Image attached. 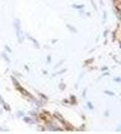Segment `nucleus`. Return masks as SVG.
<instances>
[{
	"mask_svg": "<svg viewBox=\"0 0 121 134\" xmlns=\"http://www.w3.org/2000/svg\"><path fill=\"white\" fill-rule=\"evenodd\" d=\"M16 89H19V90H20V92H21V93H23L24 95H26V96H31V95H30V94H29V93H28L26 90H24V89H23V88H21V86H20L19 84H16Z\"/></svg>",
	"mask_w": 121,
	"mask_h": 134,
	"instance_id": "obj_2",
	"label": "nucleus"
},
{
	"mask_svg": "<svg viewBox=\"0 0 121 134\" xmlns=\"http://www.w3.org/2000/svg\"><path fill=\"white\" fill-rule=\"evenodd\" d=\"M40 118H41L43 120H45V122H49V120H51V114H50L49 112H43V113L40 114Z\"/></svg>",
	"mask_w": 121,
	"mask_h": 134,
	"instance_id": "obj_1",
	"label": "nucleus"
},
{
	"mask_svg": "<svg viewBox=\"0 0 121 134\" xmlns=\"http://www.w3.org/2000/svg\"><path fill=\"white\" fill-rule=\"evenodd\" d=\"M90 63H92V59H90V60H86V62H85V64H90Z\"/></svg>",
	"mask_w": 121,
	"mask_h": 134,
	"instance_id": "obj_4",
	"label": "nucleus"
},
{
	"mask_svg": "<svg viewBox=\"0 0 121 134\" xmlns=\"http://www.w3.org/2000/svg\"><path fill=\"white\" fill-rule=\"evenodd\" d=\"M54 116H55L56 119H59V120H60L61 123H65V119H64V118H62V116H61V115H60L59 113H55V114H54Z\"/></svg>",
	"mask_w": 121,
	"mask_h": 134,
	"instance_id": "obj_3",
	"label": "nucleus"
}]
</instances>
